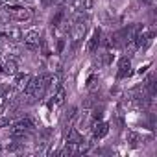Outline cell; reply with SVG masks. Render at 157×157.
<instances>
[{"mask_svg": "<svg viewBox=\"0 0 157 157\" xmlns=\"http://www.w3.org/2000/svg\"><path fill=\"white\" fill-rule=\"evenodd\" d=\"M4 11L10 19L13 21H19V22H26L32 19V10L30 8H24V6H17V4H6L4 6Z\"/></svg>", "mask_w": 157, "mask_h": 157, "instance_id": "1", "label": "cell"}, {"mask_svg": "<svg viewBox=\"0 0 157 157\" xmlns=\"http://www.w3.org/2000/svg\"><path fill=\"white\" fill-rule=\"evenodd\" d=\"M0 33H2V35L6 37V41H10V43H19V41L22 39L21 28H17V26H13V24H6L2 30H0Z\"/></svg>", "mask_w": 157, "mask_h": 157, "instance_id": "2", "label": "cell"}, {"mask_svg": "<svg viewBox=\"0 0 157 157\" xmlns=\"http://www.w3.org/2000/svg\"><path fill=\"white\" fill-rule=\"evenodd\" d=\"M24 44L30 48V50H37L39 48V43H41V35H39V32L37 30H28L26 33H24Z\"/></svg>", "mask_w": 157, "mask_h": 157, "instance_id": "3", "label": "cell"}, {"mask_svg": "<svg viewBox=\"0 0 157 157\" xmlns=\"http://www.w3.org/2000/svg\"><path fill=\"white\" fill-rule=\"evenodd\" d=\"M131 61H129V57H122L120 61H118V74H117V78L118 80H122V78H128L129 74H131Z\"/></svg>", "mask_w": 157, "mask_h": 157, "instance_id": "4", "label": "cell"}, {"mask_svg": "<svg viewBox=\"0 0 157 157\" xmlns=\"http://www.w3.org/2000/svg\"><path fill=\"white\" fill-rule=\"evenodd\" d=\"M107 133H109V124L107 122H102V120L94 122V128H93V137L94 139H104Z\"/></svg>", "mask_w": 157, "mask_h": 157, "instance_id": "5", "label": "cell"}, {"mask_svg": "<svg viewBox=\"0 0 157 157\" xmlns=\"http://www.w3.org/2000/svg\"><path fill=\"white\" fill-rule=\"evenodd\" d=\"M100 39H102V32H100V28H96V30L93 32L91 39H89V44H87V52H89V54L96 52V48L100 46Z\"/></svg>", "mask_w": 157, "mask_h": 157, "instance_id": "6", "label": "cell"}, {"mask_svg": "<svg viewBox=\"0 0 157 157\" xmlns=\"http://www.w3.org/2000/svg\"><path fill=\"white\" fill-rule=\"evenodd\" d=\"M2 72H4V74H10V76H15V74L19 72V67H17V61H15V59H11V57H8V59L4 61V67H2Z\"/></svg>", "mask_w": 157, "mask_h": 157, "instance_id": "7", "label": "cell"}, {"mask_svg": "<svg viewBox=\"0 0 157 157\" xmlns=\"http://www.w3.org/2000/svg\"><path fill=\"white\" fill-rule=\"evenodd\" d=\"M35 89H37V78H30V82H28V83H26V87L22 89L24 98H32V96H33V93H35Z\"/></svg>", "mask_w": 157, "mask_h": 157, "instance_id": "8", "label": "cell"}, {"mask_svg": "<svg viewBox=\"0 0 157 157\" xmlns=\"http://www.w3.org/2000/svg\"><path fill=\"white\" fill-rule=\"evenodd\" d=\"M15 76H17V78H15V87H17L19 91H22V89L26 87V83L30 82L32 76H30V74H19V72H17Z\"/></svg>", "mask_w": 157, "mask_h": 157, "instance_id": "9", "label": "cell"}, {"mask_svg": "<svg viewBox=\"0 0 157 157\" xmlns=\"http://www.w3.org/2000/svg\"><path fill=\"white\" fill-rule=\"evenodd\" d=\"M82 135L80 131H78L76 128H68V133H67V142H72V144H78V142H82Z\"/></svg>", "mask_w": 157, "mask_h": 157, "instance_id": "10", "label": "cell"}, {"mask_svg": "<svg viewBox=\"0 0 157 157\" xmlns=\"http://www.w3.org/2000/svg\"><path fill=\"white\" fill-rule=\"evenodd\" d=\"M76 117H78V107H70V109L67 111L65 118H63V126H65V128H70V124L74 122Z\"/></svg>", "mask_w": 157, "mask_h": 157, "instance_id": "11", "label": "cell"}, {"mask_svg": "<svg viewBox=\"0 0 157 157\" xmlns=\"http://www.w3.org/2000/svg\"><path fill=\"white\" fill-rule=\"evenodd\" d=\"M59 89V76H54V74H48V93H56Z\"/></svg>", "mask_w": 157, "mask_h": 157, "instance_id": "12", "label": "cell"}, {"mask_svg": "<svg viewBox=\"0 0 157 157\" xmlns=\"http://www.w3.org/2000/svg\"><path fill=\"white\" fill-rule=\"evenodd\" d=\"M63 19H65V10L59 8V10L56 11V15L52 17V28H57V26L63 22Z\"/></svg>", "mask_w": 157, "mask_h": 157, "instance_id": "13", "label": "cell"}, {"mask_svg": "<svg viewBox=\"0 0 157 157\" xmlns=\"http://www.w3.org/2000/svg\"><path fill=\"white\" fill-rule=\"evenodd\" d=\"M63 102H65V89L63 87H59L57 91H56V96H54V105H63Z\"/></svg>", "mask_w": 157, "mask_h": 157, "instance_id": "14", "label": "cell"}, {"mask_svg": "<svg viewBox=\"0 0 157 157\" xmlns=\"http://www.w3.org/2000/svg\"><path fill=\"white\" fill-rule=\"evenodd\" d=\"M128 142H129L133 148H137V146L140 144V135L135 133V131H129V133H128Z\"/></svg>", "mask_w": 157, "mask_h": 157, "instance_id": "15", "label": "cell"}, {"mask_svg": "<svg viewBox=\"0 0 157 157\" xmlns=\"http://www.w3.org/2000/svg\"><path fill=\"white\" fill-rule=\"evenodd\" d=\"M102 117H104V105H96L94 107V111H93V120L94 122H98V120H102Z\"/></svg>", "mask_w": 157, "mask_h": 157, "instance_id": "16", "label": "cell"}, {"mask_svg": "<svg viewBox=\"0 0 157 157\" xmlns=\"http://www.w3.org/2000/svg\"><path fill=\"white\" fill-rule=\"evenodd\" d=\"M93 6H94V0H80V8L85 10V11L93 10Z\"/></svg>", "mask_w": 157, "mask_h": 157, "instance_id": "17", "label": "cell"}, {"mask_svg": "<svg viewBox=\"0 0 157 157\" xmlns=\"http://www.w3.org/2000/svg\"><path fill=\"white\" fill-rule=\"evenodd\" d=\"M10 124H11L10 115H8V117H0V128H6V126H10Z\"/></svg>", "mask_w": 157, "mask_h": 157, "instance_id": "18", "label": "cell"}, {"mask_svg": "<svg viewBox=\"0 0 157 157\" xmlns=\"http://www.w3.org/2000/svg\"><path fill=\"white\" fill-rule=\"evenodd\" d=\"M63 50H65V39H59L57 41V46H56V52L57 54H63Z\"/></svg>", "mask_w": 157, "mask_h": 157, "instance_id": "19", "label": "cell"}, {"mask_svg": "<svg viewBox=\"0 0 157 157\" xmlns=\"http://www.w3.org/2000/svg\"><path fill=\"white\" fill-rule=\"evenodd\" d=\"M96 80H98V76H91L89 80H87V87H89V89H94V85H96Z\"/></svg>", "mask_w": 157, "mask_h": 157, "instance_id": "20", "label": "cell"}, {"mask_svg": "<svg viewBox=\"0 0 157 157\" xmlns=\"http://www.w3.org/2000/svg\"><path fill=\"white\" fill-rule=\"evenodd\" d=\"M19 148H21V142H15V140H13L11 144H8V150H10V151H19Z\"/></svg>", "mask_w": 157, "mask_h": 157, "instance_id": "21", "label": "cell"}, {"mask_svg": "<svg viewBox=\"0 0 157 157\" xmlns=\"http://www.w3.org/2000/svg\"><path fill=\"white\" fill-rule=\"evenodd\" d=\"M111 59H113V56H111V54H104V65H109V63H111Z\"/></svg>", "mask_w": 157, "mask_h": 157, "instance_id": "22", "label": "cell"}, {"mask_svg": "<svg viewBox=\"0 0 157 157\" xmlns=\"http://www.w3.org/2000/svg\"><path fill=\"white\" fill-rule=\"evenodd\" d=\"M140 4H144V6H151L153 4V0H139Z\"/></svg>", "mask_w": 157, "mask_h": 157, "instance_id": "23", "label": "cell"}, {"mask_svg": "<svg viewBox=\"0 0 157 157\" xmlns=\"http://www.w3.org/2000/svg\"><path fill=\"white\" fill-rule=\"evenodd\" d=\"M50 4H54V0H43V8H48Z\"/></svg>", "mask_w": 157, "mask_h": 157, "instance_id": "24", "label": "cell"}, {"mask_svg": "<svg viewBox=\"0 0 157 157\" xmlns=\"http://www.w3.org/2000/svg\"><path fill=\"white\" fill-rule=\"evenodd\" d=\"M4 2H6V0H0V4H4Z\"/></svg>", "mask_w": 157, "mask_h": 157, "instance_id": "25", "label": "cell"}]
</instances>
